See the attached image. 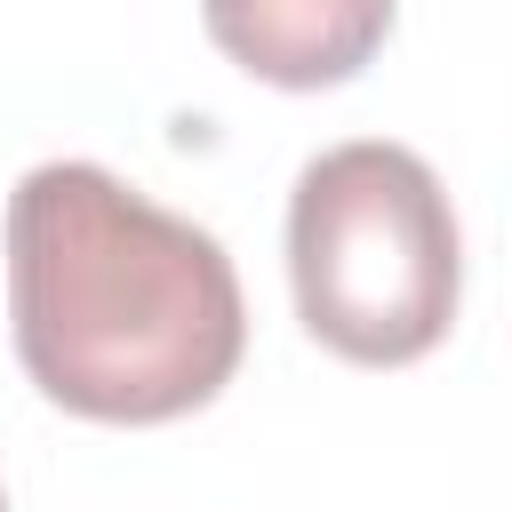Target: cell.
<instances>
[{
    "label": "cell",
    "instance_id": "obj_1",
    "mask_svg": "<svg viewBox=\"0 0 512 512\" xmlns=\"http://www.w3.org/2000/svg\"><path fill=\"white\" fill-rule=\"evenodd\" d=\"M8 320L40 400L88 424H176L208 408L248 352L224 240L96 160L16 176Z\"/></svg>",
    "mask_w": 512,
    "mask_h": 512
},
{
    "label": "cell",
    "instance_id": "obj_2",
    "mask_svg": "<svg viewBox=\"0 0 512 512\" xmlns=\"http://www.w3.org/2000/svg\"><path fill=\"white\" fill-rule=\"evenodd\" d=\"M288 288L304 336L336 360H424L464 296V232L432 160L392 136L312 152L288 192Z\"/></svg>",
    "mask_w": 512,
    "mask_h": 512
},
{
    "label": "cell",
    "instance_id": "obj_3",
    "mask_svg": "<svg viewBox=\"0 0 512 512\" xmlns=\"http://www.w3.org/2000/svg\"><path fill=\"white\" fill-rule=\"evenodd\" d=\"M208 40L272 88H336L376 56V40H392V8L384 0H248V8H208Z\"/></svg>",
    "mask_w": 512,
    "mask_h": 512
},
{
    "label": "cell",
    "instance_id": "obj_4",
    "mask_svg": "<svg viewBox=\"0 0 512 512\" xmlns=\"http://www.w3.org/2000/svg\"><path fill=\"white\" fill-rule=\"evenodd\" d=\"M0 512H8V496H0Z\"/></svg>",
    "mask_w": 512,
    "mask_h": 512
}]
</instances>
